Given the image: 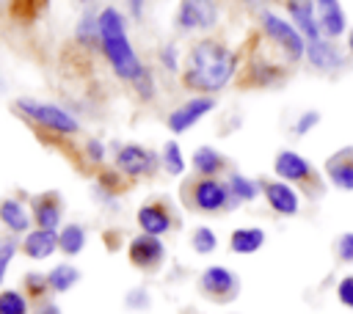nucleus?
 <instances>
[{
    "instance_id": "1",
    "label": "nucleus",
    "mask_w": 353,
    "mask_h": 314,
    "mask_svg": "<svg viewBox=\"0 0 353 314\" xmlns=\"http://www.w3.org/2000/svg\"><path fill=\"white\" fill-rule=\"evenodd\" d=\"M234 72H237V55L215 39H201L190 50L188 69H185V85L201 94H215L229 85Z\"/></svg>"
},
{
    "instance_id": "2",
    "label": "nucleus",
    "mask_w": 353,
    "mask_h": 314,
    "mask_svg": "<svg viewBox=\"0 0 353 314\" xmlns=\"http://www.w3.org/2000/svg\"><path fill=\"white\" fill-rule=\"evenodd\" d=\"M99 44H102V52L110 63V69L121 77V80H130L135 83L146 69L141 66L135 50L130 47L127 41V33H124V19L116 8H102L99 11Z\"/></svg>"
},
{
    "instance_id": "3",
    "label": "nucleus",
    "mask_w": 353,
    "mask_h": 314,
    "mask_svg": "<svg viewBox=\"0 0 353 314\" xmlns=\"http://www.w3.org/2000/svg\"><path fill=\"white\" fill-rule=\"evenodd\" d=\"M259 25H262L265 39L279 47V52L284 55L287 63H301V61H306V44H309V41L303 39V33H301L290 19H284V17L273 14V11H262V14H259Z\"/></svg>"
},
{
    "instance_id": "4",
    "label": "nucleus",
    "mask_w": 353,
    "mask_h": 314,
    "mask_svg": "<svg viewBox=\"0 0 353 314\" xmlns=\"http://www.w3.org/2000/svg\"><path fill=\"white\" fill-rule=\"evenodd\" d=\"M273 174H276L279 179L290 182V185L303 187V193L312 196V198L323 196V176H320V171H317L303 154H298V151H292V149H284V151L276 154V160H273Z\"/></svg>"
},
{
    "instance_id": "5",
    "label": "nucleus",
    "mask_w": 353,
    "mask_h": 314,
    "mask_svg": "<svg viewBox=\"0 0 353 314\" xmlns=\"http://www.w3.org/2000/svg\"><path fill=\"white\" fill-rule=\"evenodd\" d=\"M17 110L22 116H28L33 124L44 127V129H52L58 135H74L80 129L77 118L72 113H66L63 107L58 105H50V102H36V99H19L17 102Z\"/></svg>"
},
{
    "instance_id": "6",
    "label": "nucleus",
    "mask_w": 353,
    "mask_h": 314,
    "mask_svg": "<svg viewBox=\"0 0 353 314\" xmlns=\"http://www.w3.org/2000/svg\"><path fill=\"white\" fill-rule=\"evenodd\" d=\"M306 63L314 69V72H323V74H336L339 69H345L347 63V55L339 50L336 41L320 36L314 41L306 44Z\"/></svg>"
},
{
    "instance_id": "7",
    "label": "nucleus",
    "mask_w": 353,
    "mask_h": 314,
    "mask_svg": "<svg viewBox=\"0 0 353 314\" xmlns=\"http://www.w3.org/2000/svg\"><path fill=\"white\" fill-rule=\"evenodd\" d=\"M215 110V99H212V94H201V96H193V99H188V102H182L176 110H171L168 113V118H165V127L174 132V135H179V132H188L193 124H199L207 113H212Z\"/></svg>"
},
{
    "instance_id": "8",
    "label": "nucleus",
    "mask_w": 353,
    "mask_h": 314,
    "mask_svg": "<svg viewBox=\"0 0 353 314\" xmlns=\"http://www.w3.org/2000/svg\"><path fill=\"white\" fill-rule=\"evenodd\" d=\"M229 204H234V198H232L229 185H223L221 179H215V176H201V179L193 185V207H196V209H201V212H221V209H226Z\"/></svg>"
},
{
    "instance_id": "9",
    "label": "nucleus",
    "mask_w": 353,
    "mask_h": 314,
    "mask_svg": "<svg viewBox=\"0 0 353 314\" xmlns=\"http://www.w3.org/2000/svg\"><path fill=\"white\" fill-rule=\"evenodd\" d=\"M218 22L215 0H179L176 25L182 30H210Z\"/></svg>"
},
{
    "instance_id": "10",
    "label": "nucleus",
    "mask_w": 353,
    "mask_h": 314,
    "mask_svg": "<svg viewBox=\"0 0 353 314\" xmlns=\"http://www.w3.org/2000/svg\"><path fill=\"white\" fill-rule=\"evenodd\" d=\"M199 284H201V292H204L207 297L218 300V303H229V300L237 295V289H240L237 275H234L232 270L221 267V264L207 267V270L201 273V281H199Z\"/></svg>"
},
{
    "instance_id": "11",
    "label": "nucleus",
    "mask_w": 353,
    "mask_h": 314,
    "mask_svg": "<svg viewBox=\"0 0 353 314\" xmlns=\"http://www.w3.org/2000/svg\"><path fill=\"white\" fill-rule=\"evenodd\" d=\"M262 193H265V198H268V204H270L273 212H279L284 218L298 215L301 196H298V190L290 182H284V179H268V182H262Z\"/></svg>"
},
{
    "instance_id": "12",
    "label": "nucleus",
    "mask_w": 353,
    "mask_h": 314,
    "mask_svg": "<svg viewBox=\"0 0 353 314\" xmlns=\"http://www.w3.org/2000/svg\"><path fill=\"white\" fill-rule=\"evenodd\" d=\"M323 174L336 190L353 193V146H342L339 151L328 154V160L323 163Z\"/></svg>"
},
{
    "instance_id": "13",
    "label": "nucleus",
    "mask_w": 353,
    "mask_h": 314,
    "mask_svg": "<svg viewBox=\"0 0 353 314\" xmlns=\"http://www.w3.org/2000/svg\"><path fill=\"white\" fill-rule=\"evenodd\" d=\"M287 14L290 22L303 33L306 41L320 39V8L314 0H287Z\"/></svg>"
},
{
    "instance_id": "14",
    "label": "nucleus",
    "mask_w": 353,
    "mask_h": 314,
    "mask_svg": "<svg viewBox=\"0 0 353 314\" xmlns=\"http://www.w3.org/2000/svg\"><path fill=\"white\" fill-rule=\"evenodd\" d=\"M154 163H157L154 151H149V149H143L138 143L121 146L116 151V168L124 171L127 176H146V174L154 171Z\"/></svg>"
},
{
    "instance_id": "15",
    "label": "nucleus",
    "mask_w": 353,
    "mask_h": 314,
    "mask_svg": "<svg viewBox=\"0 0 353 314\" xmlns=\"http://www.w3.org/2000/svg\"><path fill=\"white\" fill-rule=\"evenodd\" d=\"M163 253H165V248H163L160 237H154V234H138L130 242V262L138 264V267H143V270L157 267L160 259H163Z\"/></svg>"
},
{
    "instance_id": "16",
    "label": "nucleus",
    "mask_w": 353,
    "mask_h": 314,
    "mask_svg": "<svg viewBox=\"0 0 353 314\" xmlns=\"http://www.w3.org/2000/svg\"><path fill=\"white\" fill-rule=\"evenodd\" d=\"M138 226L143 229V234H154L160 237L163 231L171 229V215L163 204H143L138 209Z\"/></svg>"
},
{
    "instance_id": "17",
    "label": "nucleus",
    "mask_w": 353,
    "mask_h": 314,
    "mask_svg": "<svg viewBox=\"0 0 353 314\" xmlns=\"http://www.w3.org/2000/svg\"><path fill=\"white\" fill-rule=\"evenodd\" d=\"M347 30H350L347 28V14H345V8L339 3H334L328 8H320V33L325 39L336 41V39L347 36Z\"/></svg>"
},
{
    "instance_id": "18",
    "label": "nucleus",
    "mask_w": 353,
    "mask_h": 314,
    "mask_svg": "<svg viewBox=\"0 0 353 314\" xmlns=\"http://www.w3.org/2000/svg\"><path fill=\"white\" fill-rule=\"evenodd\" d=\"M22 248H25V253L30 259H47L58 248V234L52 229H36V231H30L25 237Z\"/></svg>"
},
{
    "instance_id": "19",
    "label": "nucleus",
    "mask_w": 353,
    "mask_h": 314,
    "mask_svg": "<svg viewBox=\"0 0 353 314\" xmlns=\"http://www.w3.org/2000/svg\"><path fill=\"white\" fill-rule=\"evenodd\" d=\"M265 245V231L259 226H243V229H234L232 237H229V248L234 253H256L259 248Z\"/></svg>"
},
{
    "instance_id": "20",
    "label": "nucleus",
    "mask_w": 353,
    "mask_h": 314,
    "mask_svg": "<svg viewBox=\"0 0 353 314\" xmlns=\"http://www.w3.org/2000/svg\"><path fill=\"white\" fill-rule=\"evenodd\" d=\"M33 218L39 223V229H52L61 223V204H58V196L55 193H47V196H39L33 201Z\"/></svg>"
},
{
    "instance_id": "21",
    "label": "nucleus",
    "mask_w": 353,
    "mask_h": 314,
    "mask_svg": "<svg viewBox=\"0 0 353 314\" xmlns=\"http://www.w3.org/2000/svg\"><path fill=\"white\" fill-rule=\"evenodd\" d=\"M193 168L201 174V176H215L226 168V157L221 151H215L212 146H199L193 151Z\"/></svg>"
},
{
    "instance_id": "22",
    "label": "nucleus",
    "mask_w": 353,
    "mask_h": 314,
    "mask_svg": "<svg viewBox=\"0 0 353 314\" xmlns=\"http://www.w3.org/2000/svg\"><path fill=\"white\" fill-rule=\"evenodd\" d=\"M226 185H229L234 201H254L262 193V182H254V179H248L243 174H229Z\"/></svg>"
},
{
    "instance_id": "23",
    "label": "nucleus",
    "mask_w": 353,
    "mask_h": 314,
    "mask_svg": "<svg viewBox=\"0 0 353 314\" xmlns=\"http://www.w3.org/2000/svg\"><path fill=\"white\" fill-rule=\"evenodd\" d=\"M0 220L11 229V231H25L28 229V215H25V209H22V204L19 201H14V198H6V201H0Z\"/></svg>"
},
{
    "instance_id": "24",
    "label": "nucleus",
    "mask_w": 353,
    "mask_h": 314,
    "mask_svg": "<svg viewBox=\"0 0 353 314\" xmlns=\"http://www.w3.org/2000/svg\"><path fill=\"white\" fill-rule=\"evenodd\" d=\"M83 245H85V231H83V226L66 223V226L61 229V234H58V248H61L63 253L74 256V253L83 251Z\"/></svg>"
},
{
    "instance_id": "25",
    "label": "nucleus",
    "mask_w": 353,
    "mask_h": 314,
    "mask_svg": "<svg viewBox=\"0 0 353 314\" xmlns=\"http://www.w3.org/2000/svg\"><path fill=\"white\" fill-rule=\"evenodd\" d=\"M77 278H80L77 267H72V264H58V267L50 270L47 284H50L55 292H66V289H72V286L77 284Z\"/></svg>"
},
{
    "instance_id": "26",
    "label": "nucleus",
    "mask_w": 353,
    "mask_h": 314,
    "mask_svg": "<svg viewBox=\"0 0 353 314\" xmlns=\"http://www.w3.org/2000/svg\"><path fill=\"white\" fill-rule=\"evenodd\" d=\"M163 165H165V171L174 174V176H179V174L185 171V157H182L176 140H168V143L163 146Z\"/></svg>"
},
{
    "instance_id": "27",
    "label": "nucleus",
    "mask_w": 353,
    "mask_h": 314,
    "mask_svg": "<svg viewBox=\"0 0 353 314\" xmlns=\"http://www.w3.org/2000/svg\"><path fill=\"white\" fill-rule=\"evenodd\" d=\"M74 36H77V41H80V44H97V41H99V19L85 14V17L80 19V25H77Z\"/></svg>"
},
{
    "instance_id": "28",
    "label": "nucleus",
    "mask_w": 353,
    "mask_h": 314,
    "mask_svg": "<svg viewBox=\"0 0 353 314\" xmlns=\"http://www.w3.org/2000/svg\"><path fill=\"white\" fill-rule=\"evenodd\" d=\"M0 314H28V303L19 292L6 289L0 292Z\"/></svg>"
},
{
    "instance_id": "29",
    "label": "nucleus",
    "mask_w": 353,
    "mask_h": 314,
    "mask_svg": "<svg viewBox=\"0 0 353 314\" xmlns=\"http://www.w3.org/2000/svg\"><path fill=\"white\" fill-rule=\"evenodd\" d=\"M193 251H199V253H212L215 251V245H218V240H215V231L212 229H207V226H199L196 231H193Z\"/></svg>"
},
{
    "instance_id": "30",
    "label": "nucleus",
    "mask_w": 353,
    "mask_h": 314,
    "mask_svg": "<svg viewBox=\"0 0 353 314\" xmlns=\"http://www.w3.org/2000/svg\"><path fill=\"white\" fill-rule=\"evenodd\" d=\"M320 110H303L298 118H295V124H292V135H298V138H303V135H309L317 124H320Z\"/></svg>"
},
{
    "instance_id": "31",
    "label": "nucleus",
    "mask_w": 353,
    "mask_h": 314,
    "mask_svg": "<svg viewBox=\"0 0 353 314\" xmlns=\"http://www.w3.org/2000/svg\"><path fill=\"white\" fill-rule=\"evenodd\" d=\"M336 297H339V303H342L345 308H353V273H347V275L339 278V284H336Z\"/></svg>"
},
{
    "instance_id": "32",
    "label": "nucleus",
    "mask_w": 353,
    "mask_h": 314,
    "mask_svg": "<svg viewBox=\"0 0 353 314\" xmlns=\"http://www.w3.org/2000/svg\"><path fill=\"white\" fill-rule=\"evenodd\" d=\"M336 256H339V262L353 264V231H345L336 240Z\"/></svg>"
},
{
    "instance_id": "33",
    "label": "nucleus",
    "mask_w": 353,
    "mask_h": 314,
    "mask_svg": "<svg viewBox=\"0 0 353 314\" xmlns=\"http://www.w3.org/2000/svg\"><path fill=\"white\" fill-rule=\"evenodd\" d=\"M14 251H17L14 240H0V281H3V275H6V267H8L11 256H14Z\"/></svg>"
},
{
    "instance_id": "34",
    "label": "nucleus",
    "mask_w": 353,
    "mask_h": 314,
    "mask_svg": "<svg viewBox=\"0 0 353 314\" xmlns=\"http://www.w3.org/2000/svg\"><path fill=\"white\" fill-rule=\"evenodd\" d=\"M85 151H88L91 160H102V154H105V149H102L99 140H88V143H85Z\"/></svg>"
},
{
    "instance_id": "35",
    "label": "nucleus",
    "mask_w": 353,
    "mask_h": 314,
    "mask_svg": "<svg viewBox=\"0 0 353 314\" xmlns=\"http://www.w3.org/2000/svg\"><path fill=\"white\" fill-rule=\"evenodd\" d=\"M174 55H176V52H174V47H165V52H163V63H165L171 72L176 69V61H174Z\"/></svg>"
},
{
    "instance_id": "36",
    "label": "nucleus",
    "mask_w": 353,
    "mask_h": 314,
    "mask_svg": "<svg viewBox=\"0 0 353 314\" xmlns=\"http://www.w3.org/2000/svg\"><path fill=\"white\" fill-rule=\"evenodd\" d=\"M127 6H130V11H132V17L138 19L141 11H143V0H127Z\"/></svg>"
},
{
    "instance_id": "37",
    "label": "nucleus",
    "mask_w": 353,
    "mask_h": 314,
    "mask_svg": "<svg viewBox=\"0 0 353 314\" xmlns=\"http://www.w3.org/2000/svg\"><path fill=\"white\" fill-rule=\"evenodd\" d=\"M243 3H245L248 8H256V11L262 14V11H265V3H268V0H243Z\"/></svg>"
},
{
    "instance_id": "38",
    "label": "nucleus",
    "mask_w": 353,
    "mask_h": 314,
    "mask_svg": "<svg viewBox=\"0 0 353 314\" xmlns=\"http://www.w3.org/2000/svg\"><path fill=\"white\" fill-rule=\"evenodd\" d=\"M345 44H347V52L353 55V28L347 30V36H345Z\"/></svg>"
},
{
    "instance_id": "39",
    "label": "nucleus",
    "mask_w": 353,
    "mask_h": 314,
    "mask_svg": "<svg viewBox=\"0 0 353 314\" xmlns=\"http://www.w3.org/2000/svg\"><path fill=\"white\" fill-rule=\"evenodd\" d=\"M317 3V8H328V6H334V3H339V0H314Z\"/></svg>"
},
{
    "instance_id": "40",
    "label": "nucleus",
    "mask_w": 353,
    "mask_h": 314,
    "mask_svg": "<svg viewBox=\"0 0 353 314\" xmlns=\"http://www.w3.org/2000/svg\"><path fill=\"white\" fill-rule=\"evenodd\" d=\"M8 6V0H0V8H6Z\"/></svg>"
}]
</instances>
